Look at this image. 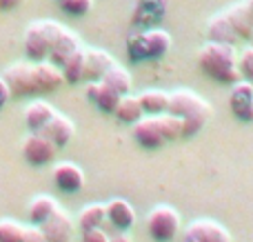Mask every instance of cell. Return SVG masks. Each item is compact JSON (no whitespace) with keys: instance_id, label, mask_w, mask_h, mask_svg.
Instances as JSON below:
<instances>
[{"instance_id":"obj_12","label":"cell","mask_w":253,"mask_h":242,"mask_svg":"<svg viewBox=\"0 0 253 242\" xmlns=\"http://www.w3.org/2000/svg\"><path fill=\"white\" fill-rule=\"evenodd\" d=\"M53 185L62 194H78L84 187V171L74 162H58L53 167Z\"/></svg>"},{"instance_id":"obj_32","label":"cell","mask_w":253,"mask_h":242,"mask_svg":"<svg viewBox=\"0 0 253 242\" xmlns=\"http://www.w3.org/2000/svg\"><path fill=\"white\" fill-rule=\"evenodd\" d=\"M114 234H107L105 227L100 229H91V231H83V242H111Z\"/></svg>"},{"instance_id":"obj_25","label":"cell","mask_w":253,"mask_h":242,"mask_svg":"<svg viewBox=\"0 0 253 242\" xmlns=\"http://www.w3.org/2000/svg\"><path fill=\"white\" fill-rule=\"evenodd\" d=\"M114 116L123 124H135L144 116V109H142V105H140V98L133 96V93L123 96L120 98V102H118V107H116Z\"/></svg>"},{"instance_id":"obj_35","label":"cell","mask_w":253,"mask_h":242,"mask_svg":"<svg viewBox=\"0 0 253 242\" xmlns=\"http://www.w3.org/2000/svg\"><path fill=\"white\" fill-rule=\"evenodd\" d=\"M25 0H0V11H16Z\"/></svg>"},{"instance_id":"obj_10","label":"cell","mask_w":253,"mask_h":242,"mask_svg":"<svg viewBox=\"0 0 253 242\" xmlns=\"http://www.w3.org/2000/svg\"><path fill=\"white\" fill-rule=\"evenodd\" d=\"M229 109H231L233 118L240 122L249 124L253 122V84L249 80H238L231 84V93H229Z\"/></svg>"},{"instance_id":"obj_19","label":"cell","mask_w":253,"mask_h":242,"mask_svg":"<svg viewBox=\"0 0 253 242\" xmlns=\"http://www.w3.org/2000/svg\"><path fill=\"white\" fill-rule=\"evenodd\" d=\"M87 98L102 111V114H114L123 96H120L118 91H114L111 87H107L105 82L96 80V82L87 84Z\"/></svg>"},{"instance_id":"obj_2","label":"cell","mask_w":253,"mask_h":242,"mask_svg":"<svg viewBox=\"0 0 253 242\" xmlns=\"http://www.w3.org/2000/svg\"><path fill=\"white\" fill-rule=\"evenodd\" d=\"M133 140L142 149H160L167 142H173L184 138V122L180 116L165 111V114L149 116L144 114L133 124Z\"/></svg>"},{"instance_id":"obj_1","label":"cell","mask_w":253,"mask_h":242,"mask_svg":"<svg viewBox=\"0 0 253 242\" xmlns=\"http://www.w3.org/2000/svg\"><path fill=\"white\" fill-rule=\"evenodd\" d=\"M198 69L207 76V78L215 80L220 84H236L242 80V74L238 69V51L233 44L229 42H215L209 40L198 49Z\"/></svg>"},{"instance_id":"obj_4","label":"cell","mask_w":253,"mask_h":242,"mask_svg":"<svg viewBox=\"0 0 253 242\" xmlns=\"http://www.w3.org/2000/svg\"><path fill=\"white\" fill-rule=\"evenodd\" d=\"M62 29H65V25H60L58 20H49V18L29 22L25 34H22V49H25L27 60H49L51 49L56 44L58 36L62 34Z\"/></svg>"},{"instance_id":"obj_38","label":"cell","mask_w":253,"mask_h":242,"mask_svg":"<svg viewBox=\"0 0 253 242\" xmlns=\"http://www.w3.org/2000/svg\"><path fill=\"white\" fill-rule=\"evenodd\" d=\"M251 84H253V80H251Z\"/></svg>"},{"instance_id":"obj_5","label":"cell","mask_w":253,"mask_h":242,"mask_svg":"<svg viewBox=\"0 0 253 242\" xmlns=\"http://www.w3.org/2000/svg\"><path fill=\"white\" fill-rule=\"evenodd\" d=\"M173 38L169 31L151 27V29H142L133 34L126 40V56L131 62H142V60H160L169 53Z\"/></svg>"},{"instance_id":"obj_7","label":"cell","mask_w":253,"mask_h":242,"mask_svg":"<svg viewBox=\"0 0 253 242\" xmlns=\"http://www.w3.org/2000/svg\"><path fill=\"white\" fill-rule=\"evenodd\" d=\"M4 82L9 84L13 98L22 96H38V82H36V67L34 62L18 60L13 65H9L2 71Z\"/></svg>"},{"instance_id":"obj_18","label":"cell","mask_w":253,"mask_h":242,"mask_svg":"<svg viewBox=\"0 0 253 242\" xmlns=\"http://www.w3.org/2000/svg\"><path fill=\"white\" fill-rule=\"evenodd\" d=\"M224 16H227L231 29L236 31L238 40H251L253 38V20H251V16H249V11H247L242 0L240 2L229 4V7L224 9Z\"/></svg>"},{"instance_id":"obj_29","label":"cell","mask_w":253,"mask_h":242,"mask_svg":"<svg viewBox=\"0 0 253 242\" xmlns=\"http://www.w3.org/2000/svg\"><path fill=\"white\" fill-rule=\"evenodd\" d=\"M27 227L13 218H2L0 220V242H22Z\"/></svg>"},{"instance_id":"obj_27","label":"cell","mask_w":253,"mask_h":242,"mask_svg":"<svg viewBox=\"0 0 253 242\" xmlns=\"http://www.w3.org/2000/svg\"><path fill=\"white\" fill-rule=\"evenodd\" d=\"M100 82H105L107 87H111L114 91H118L120 96H126V93L133 91V78L131 74L120 65H114L105 76L100 78Z\"/></svg>"},{"instance_id":"obj_3","label":"cell","mask_w":253,"mask_h":242,"mask_svg":"<svg viewBox=\"0 0 253 242\" xmlns=\"http://www.w3.org/2000/svg\"><path fill=\"white\" fill-rule=\"evenodd\" d=\"M169 111L182 118L184 138H191L205 129L211 107L205 98L198 96L191 89H173V91H169Z\"/></svg>"},{"instance_id":"obj_17","label":"cell","mask_w":253,"mask_h":242,"mask_svg":"<svg viewBox=\"0 0 253 242\" xmlns=\"http://www.w3.org/2000/svg\"><path fill=\"white\" fill-rule=\"evenodd\" d=\"M114 58L102 49H84V80L96 82L114 67Z\"/></svg>"},{"instance_id":"obj_6","label":"cell","mask_w":253,"mask_h":242,"mask_svg":"<svg viewBox=\"0 0 253 242\" xmlns=\"http://www.w3.org/2000/svg\"><path fill=\"white\" fill-rule=\"evenodd\" d=\"M180 213L169 204H158L147 213V231L156 242H171L180 234Z\"/></svg>"},{"instance_id":"obj_15","label":"cell","mask_w":253,"mask_h":242,"mask_svg":"<svg viewBox=\"0 0 253 242\" xmlns=\"http://www.w3.org/2000/svg\"><path fill=\"white\" fill-rule=\"evenodd\" d=\"M40 133H42V136H47L49 140L58 147V149H65V147L69 145V140L74 138L76 127H74V122H71L65 114L56 111V114H53V118L44 124V129Z\"/></svg>"},{"instance_id":"obj_20","label":"cell","mask_w":253,"mask_h":242,"mask_svg":"<svg viewBox=\"0 0 253 242\" xmlns=\"http://www.w3.org/2000/svg\"><path fill=\"white\" fill-rule=\"evenodd\" d=\"M78 49H83V47H80V38H78V34H74L71 29H67V27H65V29H62V34L58 36L56 44H53L49 60H51L53 65L62 67L71 56H74L76 51H78Z\"/></svg>"},{"instance_id":"obj_36","label":"cell","mask_w":253,"mask_h":242,"mask_svg":"<svg viewBox=\"0 0 253 242\" xmlns=\"http://www.w3.org/2000/svg\"><path fill=\"white\" fill-rule=\"evenodd\" d=\"M242 2H245L247 11H249V16H251V20H253V0H242Z\"/></svg>"},{"instance_id":"obj_23","label":"cell","mask_w":253,"mask_h":242,"mask_svg":"<svg viewBox=\"0 0 253 242\" xmlns=\"http://www.w3.org/2000/svg\"><path fill=\"white\" fill-rule=\"evenodd\" d=\"M207 38L215 40V42H229V44L238 42V36H236V31L231 29V25H229L224 11L215 13V16H211L209 20H207Z\"/></svg>"},{"instance_id":"obj_30","label":"cell","mask_w":253,"mask_h":242,"mask_svg":"<svg viewBox=\"0 0 253 242\" xmlns=\"http://www.w3.org/2000/svg\"><path fill=\"white\" fill-rule=\"evenodd\" d=\"M60 2V11L67 13V16H74V18H80V16H87L93 7V0H58Z\"/></svg>"},{"instance_id":"obj_37","label":"cell","mask_w":253,"mask_h":242,"mask_svg":"<svg viewBox=\"0 0 253 242\" xmlns=\"http://www.w3.org/2000/svg\"><path fill=\"white\" fill-rule=\"evenodd\" d=\"M249 42H251V47H253V38H251V40H249Z\"/></svg>"},{"instance_id":"obj_28","label":"cell","mask_w":253,"mask_h":242,"mask_svg":"<svg viewBox=\"0 0 253 242\" xmlns=\"http://www.w3.org/2000/svg\"><path fill=\"white\" fill-rule=\"evenodd\" d=\"M67 84H78L84 80V49H78L65 65L60 67Z\"/></svg>"},{"instance_id":"obj_9","label":"cell","mask_w":253,"mask_h":242,"mask_svg":"<svg viewBox=\"0 0 253 242\" xmlns=\"http://www.w3.org/2000/svg\"><path fill=\"white\" fill-rule=\"evenodd\" d=\"M182 242H231V234L211 218H198L184 229Z\"/></svg>"},{"instance_id":"obj_13","label":"cell","mask_w":253,"mask_h":242,"mask_svg":"<svg viewBox=\"0 0 253 242\" xmlns=\"http://www.w3.org/2000/svg\"><path fill=\"white\" fill-rule=\"evenodd\" d=\"M40 229L44 231L49 242H69L71 234H74V220L67 211H62L60 207L40 225Z\"/></svg>"},{"instance_id":"obj_34","label":"cell","mask_w":253,"mask_h":242,"mask_svg":"<svg viewBox=\"0 0 253 242\" xmlns=\"http://www.w3.org/2000/svg\"><path fill=\"white\" fill-rule=\"evenodd\" d=\"M11 98H13V96H11V89H9V84L4 82V78L0 76V109H2V107L7 105Z\"/></svg>"},{"instance_id":"obj_33","label":"cell","mask_w":253,"mask_h":242,"mask_svg":"<svg viewBox=\"0 0 253 242\" xmlns=\"http://www.w3.org/2000/svg\"><path fill=\"white\" fill-rule=\"evenodd\" d=\"M22 242H49V240L38 225H31L25 229V238H22Z\"/></svg>"},{"instance_id":"obj_14","label":"cell","mask_w":253,"mask_h":242,"mask_svg":"<svg viewBox=\"0 0 253 242\" xmlns=\"http://www.w3.org/2000/svg\"><path fill=\"white\" fill-rule=\"evenodd\" d=\"M36 67V82H38V96H47L53 93L65 84V76L58 65H53L51 60H40L34 62Z\"/></svg>"},{"instance_id":"obj_8","label":"cell","mask_w":253,"mask_h":242,"mask_svg":"<svg viewBox=\"0 0 253 242\" xmlns=\"http://www.w3.org/2000/svg\"><path fill=\"white\" fill-rule=\"evenodd\" d=\"M56 154H58V147L40 131H31L22 140V158L31 167H47V164H51L56 160Z\"/></svg>"},{"instance_id":"obj_24","label":"cell","mask_w":253,"mask_h":242,"mask_svg":"<svg viewBox=\"0 0 253 242\" xmlns=\"http://www.w3.org/2000/svg\"><path fill=\"white\" fill-rule=\"evenodd\" d=\"M56 209H58V202L51 198V196L40 194V196H34V198H31L29 207H27V216H29L31 225L40 227L53 211H56Z\"/></svg>"},{"instance_id":"obj_31","label":"cell","mask_w":253,"mask_h":242,"mask_svg":"<svg viewBox=\"0 0 253 242\" xmlns=\"http://www.w3.org/2000/svg\"><path fill=\"white\" fill-rule=\"evenodd\" d=\"M238 69H240L242 78L253 80V47L242 49V53H238Z\"/></svg>"},{"instance_id":"obj_11","label":"cell","mask_w":253,"mask_h":242,"mask_svg":"<svg viewBox=\"0 0 253 242\" xmlns=\"http://www.w3.org/2000/svg\"><path fill=\"white\" fill-rule=\"evenodd\" d=\"M169 0H135L131 13V27L135 29H151L165 18Z\"/></svg>"},{"instance_id":"obj_21","label":"cell","mask_w":253,"mask_h":242,"mask_svg":"<svg viewBox=\"0 0 253 242\" xmlns=\"http://www.w3.org/2000/svg\"><path fill=\"white\" fill-rule=\"evenodd\" d=\"M56 109L47 100H31L25 107V124L29 131H42L44 124L53 118Z\"/></svg>"},{"instance_id":"obj_26","label":"cell","mask_w":253,"mask_h":242,"mask_svg":"<svg viewBox=\"0 0 253 242\" xmlns=\"http://www.w3.org/2000/svg\"><path fill=\"white\" fill-rule=\"evenodd\" d=\"M138 98H140V105H142L144 114H149V116L169 111V91H162V89H144L142 93H138Z\"/></svg>"},{"instance_id":"obj_16","label":"cell","mask_w":253,"mask_h":242,"mask_svg":"<svg viewBox=\"0 0 253 242\" xmlns=\"http://www.w3.org/2000/svg\"><path fill=\"white\" fill-rule=\"evenodd\" d=\"M107 222L116 231H129L135 225V211L125 198H114L107 202Z\"/></svg>"},{"instance_id":"obj_22","label":"cell","mask_w":253,"mask_h":242,"mask_svg":"<svg viewBox=\"0 0 253 242\" xmlns=\"http://www.w3.org/2000/svg\"><path fill=\"white\" fill-rule=\"evenodd\" d=\"M107 225V204L93 202L87 204L84 209H80L78 218H76V227L83 231H91V229H100V227Z\"/></svg>"}]
</instances>
